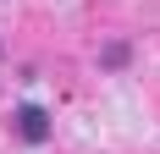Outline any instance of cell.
Instances as JSON below:
<instances>
[{"label":"cell","instance_id":"obj_1","mask_svg":"<svg viewBox=\"0 0 160 154\" xmlns=\"http://www.w3.org/2000/svg\"><path fill=\"white\" fill-rule=\"evenodd\" d=\"M17 132H22V143H44L50 138V116L39 105H22L17 110Z\"/></svg>","mask_w":160,"mask_h":154}]
</instances>
